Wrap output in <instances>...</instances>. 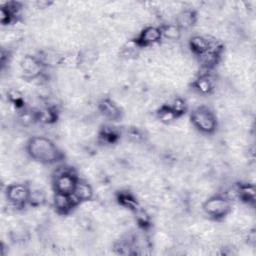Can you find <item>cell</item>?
I'll use <instances>...</instances> for the list:
<instances>
[{
	"label": "cell",
	"mask_w": 256,
	"mask_h": 256,
	"mask_svg": "<svg viewBox=\"0 0 256 256\" xmlns=\"http://www.w3.org/2000/svg\"><path fill=\"white\" fill-rule=\"evenodd\" d=\"M25 150L30 159L44 165L56 164L65 157L55 142L45 136L30 137L25 144Z\"/></svg>",
	"instance_id": "obj_1"
},
{
	"label": "cell",
	"mask_w": 256,
	"mask_h": 256,
	"mask_svg": "<svg viewBox=\"0 0 256 256\" xmlns=\"http://www.w3.org/2000/svg\"><path fill=\"white\" fill-rule=\"evenodd\" d=\"M8 100L12 105H14L19 110H22L25 108L24 97L18 90H10L8 92Z\"/></svg>",
	"instance_id": "obj_26"
},
{
	"label": "cell",
	"mask_w": 256,
	"mask_h": 256,
	"mask_svg": "<svg viewBox=\"0 0 256 256\" xmlns=\"http://www.w3.org/2000/svg\"><path fill=\"white\" fill-rule=\"evenodd\" d=\"M21 6L18 2H6L0 8V23L2 25L11 24L17 17Z\"/></svg>",
	"instance_id": "obj_16"
},
{
	"label": "cell",
	"mask_w": 256,
	"mask_h": 256,
	"mask_svg": "<svg viewBox=\"0 0 256 256\" xmlns=\"http://www.w3.org/2000/svg\"><path fill=\"white\" fill-rule=\"evenodd\" d=\"M234 188L236 192V200L250 206H253L255 204L256 190L254 184L249 182L237 183Z\"/></svg>",
	"instance_id": "obj_12"
},
{
	"label": "cell",
	"mask_w": 256,
	"mask_h": 256,
	"mask_svg": "<svg viewBox=\"0 0 256 256\" xmlns=\"http://www.w3.org/2000/svg\"><path fill=\"white\" fill-rule=\"evenodd\" d=\"M80 205L81 203L73 194H62L54 192L53 208L57 214L62 216L69 215Z\"/></svg>",
	"instance_id": "obj_9"
},
{
	"label": "cell",
	"mask_w": 256,
	"mask_h": 256,
	"mask_svg": "<svg viewBox=\"0 0 256 256\" xmlns=\"http://www.w3.org/2000/svg\"><path fill=\"white\" fill-rule=\"evenodd\" d=\"M190 121L193 127L202 134L212 135L218 128V119L215 112L206 105H199L190 111Z\"/></svg>",
	"instance_id": "obj_2"
},
{
	"label": "cell",
	"mask_w": 256,
	"mask_h": 256,
	"mask_svg": "<svg viewBox=\"0 0 256 256\" xmlns=\"http://www.w3.org/2000/svg\"><path fill=\"white\" fill-rule=\"evenodd\" d=\"M198 21V13L195 9L192 8H186L181 10L175 18V24L183 30L191 29L196 25Z\"/></svg>",
	"instance_id": "obj_14"
},
{
	"label": "cell",
	"mask_w": 256,
	"mask_h": 256,
	"mask_svg": "<svg viewBox=\"0 0 256 256\" xmlns=\"http://www.w3.org/2000/svg\"><path fill=\"white\" fill-rule=\"evenodd\" d=\"M162 34L160 26L149 25L140 30V32L132 39V42L138 49L148 48L160 43Z\"/></svg>",
	"instance_id": "obj_8"
},
{
	"label": "cell",
	"mask_w": 256,
	"mask_h": 256,
	"mask_svg": "<svg viewBox=\"0 0 256 256\" xmlns=\"http://www.w3.org/2000/svg\"><path fill=\"white\" fill-rule=\"evenodd\" d=\"M192 88L200 95L207 96L214 92L216 88V81L209 71L199 74L191 83Z\"/></svg>",
	"instance_id": "obj_11"
},
{
	"label": "cell",
	"mask_w": 256,
	"mask_h": 256,
	"mask_svg": "<svg viewBox=\"0 0 256 256\" xmlns=\"http://www.w3.org/2000/svg\"><path fill=\"white\" fill-rule=\"evenodd\" d=\"M171 109L173 110L174 114L176 115L177 119L183 117L187 112H188V104L185 99L181 97H176L174 98L170 103H169Z\"/></svg>",
	"instance_id": "obj_24"
},
{
	"label": "cell",
	"mask_w": 256,
	"mask_h": 256,
	"mask_svg": "<svg viewBox=\"0 0 256 256\" xmlns=\"http://www.w3.org/2000/svg\"><path fill=\"white\" fill-rule=\"evenodd\" d=\"M97 109L105 119L111 122H117L123 117L121 107L110 97L101 98L97 104Z\"/></svg>",
	"instance_id": "obj_10"
},
{
	"label": "cell",
	"mask_w": 256,
	"mask_h": 256,
	"mask_svg": "<svg viewBox=\"0 0 256 256\" xmlns=\"http://www.w3.org/2000/svg\"><path fill=\"white\" fill-rule=\"evenodd\" d=\"M210 41L211 39L209 37L203 35H194L189 39L188 46L193 55L198 57L209 49Z\"/></svg>",
	"instance_id": "obj_19"
},
{
	"label": "cell",
	"mask_w": 256,
	"mask_h": 256,
	"mask_svg": "<svg viewBox=\"0 0 256 256\" xmlns=\"http://www.w3.org/2000/svg\"><path fill=\"white\" fill-rule=\"evenodd\" d=\"M156 118L163 124H171L177 120L176 115L174 114L173 110L171 109L169 103H165L160 105L155 112Z\"/></svg>",
	"instance_id": "obj_20"
},
{
	"label": "cell",
	"mask_w": 256,
	"mask_h": 256,
	"mask_svg": "<svg viewBox=\"0 0 256 256\" xmlns=\"http://www.w3.org/2000/svg\"><path fill=\"white\" fill-rule=\"evenodd\" d=\"M18 121L23 126H30L34 123H36V111L35 110H28V109H22L20 110V113L18 115Z\"/></svg>",
	"instance_id": "obj_25"
},
{
	"label": "cell",
	"mask_w": 256,
	"mask_h": 256,
	"mask_svg": "<svg viewBox=\"0 0 256 256\" xmlns=\"http://www.w3.org/2000/svg\"><path fill=\"white\" fill-rule=\"evenodd\" d=\"M73 195L77 198V200L82 205V204L87 203L93 199L94 190H93V187L91 186V184L87 180L79 178V180L76 184V187L74 189Z\"/></svg>",
	"instance_id": "obj_17"
},
{
	"label": "cell",
	"mask_w": 256,
	"mask_h": 256,
	"mask_svg": "<svg viewBox=\"0 0 256 256\" xmlns=\"http://www.w3.org/2000/svg\"><path fill=\"white\" fill-rule=\"evenodd\" d=\"M79 180L76 172L70 167H60L52 179V189L55 193L73 194Z\"/></svg>",
	"instance_id": "obj_4"
},
{
	"label": "cell",
	"mask_w": 256,
	"mask_h": 256,
	"mask_svg": "<svg viewBox=\"0 0 256 256\" xmlns=\"http://www.w3.org/2000/svg\"><path fill=\"white\" fill-rule=\"evenodd\" d=\"M133 214L135 216V221L138 227L142 230H148L152 226V218L147 210L144 209L142 206L138 208Z\"/></svg>",
	"instance_id": "obj_23"
},
{
	"label": "cell",
	"mask_w": 256,
	"mask_h": 256,
	"mask_svg": "<svg viewBox=\"0 0 256 256\" xmlns=\"http://www.w3.org/2000/svg\"><path fill=\"white\" fill-rule=\"evenodd\" d=\"M30 192V185L24 182L11 183L7 185L4 190V194L8 203L17 209L28 206Z\"/></svg>",
	"instance_id": "obj_5"
},
{
	"label": "cell",
	"mask_w": 256,
	"mask_h": 256,
	"mask_svg": "<svg viewBox=\"0 0 256 256\" xmlns=\"http://www.w3.org/2000/svg\"><path fill=\"white\" fill-rule=\"evenodd\" d=\"M36 111V121L43 125H52L58 121L59 112L55 106H45Z\"/></svg>",
	"instance_id": "obj_18"
},
{
	"label": "cell",
	"mask_w": 256,
	"mask_h": 256,
	"mask_svg": "<svg viewBox=\"0 0 256 256\" xmlns=\"http://www.w3.org/2000/svg\"><path fill=\"white\" fill-rule=\"evenodd\" d=\"M126 136L127 139L133 143H140L145 139L144 132L137 127H129L126 130Z\"/></svg>",
	"instance_id": "obj_27"
},
{
	"label": "cell",
	"mask_w": 256,
	"mask_h": 256,
	"mask_svg": "<svg viewBox=\"0 0 256 256\" xmlns=\"http://www.w3.org/2000/svg\"><path fill=\"white\" fill-rule=\"evenodd\" d=\"M46 64L44 61L35 55L27 54L20 62V69L22 77L25 80H35L42 76Z\"/></svg>",
	"instance_id": "obj_6"
},
{
	"label": "cell",
	"mask_w": 256,
	"mask_h": 256,
	"mask_svg": "<svg viewBox=\"0 0 256 256\" xmlns=\"http://www.w3.org/2000/svg\"><path fill=\"white\" fill-rule=\"evenodd\" d=\"M121 138V131L111 125V124H104L100 127L98 131V140L106 145L115 144Z\"/></svg>",
	"instance_id": "obj_15"
},
{
	"label": "cell",
	"mask_w": 256,
	"mask_h": 256,
	"mask_svg": "<svg viewBox=\"0 0 256 256\" xmlns=\"http://www.w3.org/2000/svg\"><path fill=\"white\" fill-rule=\"evenodd\" d=\"M223 51L224 45L215 39H211L209 49L205 53L198 56L197 60L205 71H210L219 63Z\"/></svg>",
	"instance_id": "obj_7"
},
{
	"label": "cell",
	"mask_w": 256,
	"mask_h": 256,
	"mask_svg": "<svg viewBox=\"0 0 256 256\" xmlns=\"http://www.w3.org/2000/svg\"><path fill=\"white\" fill-rule=\"evenodd\" d=\"M47 203V194L41 188H31L28 206L32 208H39Z\"/></svg>",
	"instance_id": "obj_22"
},
{
	"label": "cell",
	"mask_w": 256,
	"mask_h": 256,
	"mask_svg": "<svg viewBox=\"0 0 256 256\" xmlns=\"http://www.w3.org/2000/svg\"><path fill=\"white\" fill-rule=\"evenodd\" d=\"M202 210L209 219L222 221L232 212V202L224 193L213 194L203 201Z\"/></svg>",
	"instance_id": "obj_3"
},
{
	"label": "cell",
	"mask_w": 256,
	"mask_h": 256,
	"mask_svg": "<svg viewBox=\"0 0 256 256\" xmlns=\"http://www.w3.org/2000/svg\"><path fill=\"white\" fill-rule=\"evenodd\" d=\"M160 30L162 39H166L168 41H177L182 35L181 29L175 23L163 24L160 26Z\"/></svg>",
	"instance_id": "obj_21"
},
{
	"label": "cell",
	"mask_w": 256,
	"mask_h": 256,
	"mask_svg": "<svg viewBox=\"0 0 256 256\" xmlns=\"http://www.w3.org/2000/svg\"><path fill=\"white\" fill-rule=\"evenodd\" d=\"M115 201L117 204L132 213L141 207L136 195L128 189H121L115 193Z\"/></svg>",
	"instance_id": "obj_13"
}]
</instances>
